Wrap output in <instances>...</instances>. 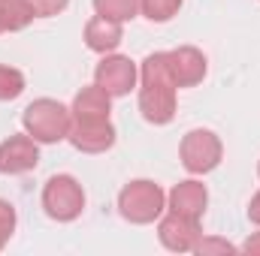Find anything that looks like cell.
<instances>
[{
	"label": "cell",
	"mask_w": 260,
	"mask_h": 256,
	"mask_svg": "<svg viewBox=\"0 0 260 256\" xmlns=\"http://www.w3.org/2000/svg\"><path fill=\"white\" fill-rule=\"evenodd\" d=\"M27 3H30V9H34V15H37V18L61 15L67 6H70V0H27Z\"/></svg>",
	"instance_id": "cell-20"
},
{
	"label": "cell",
	"mask_w": 260,
	"mask_h": 256,
	"mask_svg": "<svg viewBox=\"0 0 260 256\" xmlns=\"http://www.w3.org/2000/svg\"><path fill=\"white\" fill-rule=\"evenodd\" d=\"M167 61H170V72H173V81L176 88H194L206 78V55L194 49V46H179L173 52H167Z\"/></svg>",
	"instance_id": "cell-10"
},
{
	"label": "cell",
	"mask_w": 260,
	"mask_h": 256,
	"mask_svg": "<svg viewBox=\"0 0 260 256\" xmlns=\"http://www.w3.org/2000/svg\"><path fill=\"white\" fill-rule=\"evenodd\" d=\"M167 208V193L160 190V184L148 181V178H136L121 187L118 193V211L127 223L136 226H145V223H154L160 220Z\"/></svg>",
	"instance_id": "cell-3"
},
{
	"label": "cell",
	"mask_w": 260,
	"mask_h": 256,
	"mask_svg": "<svg viewBox=\"0 0 260 256\" xmlns=\"http://www.w3.org/2000/svg\"><path fill=\"white\" fill-rule=\"evenodd\" d=\"M239 250H242V253H248V256H260V232H254V235L239 247Z\"/></svg>",
	"instance_id": "cell-21"
},
{
	"label": "cell",
	"mask_w": 260,
	"mask_h": 256,
	"mask_svg": "<svg viewBox=\"0 0 260 256\" xmlns=\"http://www.w3.org/2000/svg\"><path fill=\"white\" fill-rule=\"evenodd\" d=\"M21 94H24V72L15 66L0 64V103L18 100Z\"/></svg>",
	"instance_id": "cell-17"
},
{
	"label": "cell",
	"mask_w": 260,
	"mask_h": 256,
	"mask_svg": "<svg viewBox=\"0 0 260 256\" xmlns=\"http://www.w3.org/2000/svg\"><path fill=\"white\" fill-rule=\"evenodd\" d=\"M257 175H260V166H257Z\"/></svg>",
	"instance_id": "cell-24"
},
{
	"label": "cell",
	"mask_w": 260,
	"mask_h": 256,
	"mask_svg": "<svg viewBox=\"0 0 260 256\" xmlns=\"http://www.w3.org/2000/svg\"><path fill=\"white\" fill-rule=\"evenodd\" d=\"M139 81L136 64L124 55H103V61L94 69V84H100L109 97H127Z\"/></svg>",
	"instance_id": "cell-6"
},
{
	"label": "cell",
	"mask_w": 260,
	"mask_h": 256,
	"mask_svg": "<svg viewBox=\"0 0 260 256\" xmlns=\"http://www.w3.org/2000/svg\"><path fill=\"white\" fill-rule=\"evenodd\" d=\"M67 142L82 154H103L115 145V127L112 121H73Z\"/></svg>",
	"instance_id": "cell-9"
},
{
	"label": "cell",
	"mask_w": 260,
	"mask_h": 256,
	"mask_svg": "<svg viewBox=\"0 0 260 256\" xmlns=\"http://www.w3.org/2000/svg\"><path fill=\"white\" fill-rule=\"evenodd\" d=\"M15 223H18V217H15V208L6 202V199H0V250L6 247V241L12 238V232H15Z\"/></svg>",
	"instance_id": "cell-18"
},
{
	"label": "cell",
	"mask_w": 260,
	"mask_h": 256,
	"mask_svg": "<svg viewBox=\"0 0 260 256\" xmlns=\"http://www.w3.org/2000/svg\"><path fill=\"white\" fill-rule=\"evenodd\" d=\"M94 12L112 21H130L139 12V0H94Z\"/></svg>",
	"instance_id": "cell-15"
},
{
	"label": "cell",
	"mask_w": 260,
	"mask_h": 256,
	"mask_svg": "<svg viewBox=\"0 0 260 256\" xmlns=\"http://www.w3.org/2000/svg\"><path fill=\"white\" fill-rule=\"evenodd\" d=\"M0 33H3V0H0Z\"/></svg>",
	"instance_id": "cell-23"
},
{
	"label": "cell",
	"mask_w": 260,
	"mask_h": 256,
	"mask_svg": "<svg viewBox=\"0 0 260 256\" xmlns=\"http://www.w3.org/2000/svg\"><path fill=\"white\" fill-rule=\"evenodd\" d=\"M239 247L236 244H230V241H224V238H200L197 241V247H194V253L200 256H212V253H236Z\"/></svg>",
	"instance_id": "cell-19"
},
{
	"label": "cell",
	"mask_w": 260,
	"mask_h": 256,
	"mask_svg": "<svg viewBox=\"0 0 260 256\" xmlns=\"http://www.w3.org/2000/svg\"><path fill=\"white\" fill-rule=\"evenodd\" d=\"M167 202H170V211L200 220V217L206 214V205H209V190H206L203 181H194V178H191V181H179V184L170 190Z\"/></svg>",
	"instance_id": "cell-11"
},
{
	"label": "cell",
	"mask_w": 260,
	"mask_h": 256,
	"mask_svg": "<svg viewBox=\"0 0 260 256\" xmlns=\"http://www.w3.org/2000/svg\"><path fill=\"white\" fill-rule=\"evenodd\" d=\"M224 157V145L212 130H191L185 133L182 145H179V160L191 175H206L212 169H218Z\"/></svg>",
	"instance_id": "cell-5"
},
{
	"label": "cell",
	"mask_w": 260,
	"mask_h": 256,
	"mask_svg": "<svg viewBox=\"0 0 260 256\" xmlns=\"http://www.w3.org/2000/svg\"><path fill=\"white\" fill-rule=\"evenodd\" d=\"M248 220L260 226V190L254 193V196H251V202H248Z\"/></svg>",
	"instance_id": "cell-22"
},
{
	"label": "cell",
	"mask_w": 260,
	"mask_h": 256,
	"mask_svg": "<svg viewBox=\"0 0 260 256\" xmlns=\"http://www.w3.org/2000/svg\"><path fill=\"white\" fill-rule=\"evenodd\" d=\"M21 124H24V133L34 136L40 145H55V142H64L70 136L73 112L67 109L64 103L43 97V100H34L21 112Z\"/></svg>",
	"instance_id": "cell-2"
},
{
	"label": "cell",
	"mask_w": 260,
	"mask_h": 256,
	"mask_svg": "<svg viewBox=\"0 0 260 256\" xmlns=\"http://www.w3.org/2000/svg\"><path fill=\"white\" fill-rule=\"evenodd\" d=\"M43 208L52 220L70 223L85 208V190L73 175H52L43 187Z\"/></svg>",
	"instance_id": "cell-4"
},
{
	"label": "cell",
	"mask_w": 260,
	"mask_h": 256,
	"mask_svg": "<svg viewBox=\"0 0 260 256\" xmlns=\"http://www.w3.org/2000/svg\"><path fill=\"white\" fill-rule=\"evenodd\" d=\"M73 121H106L112 112V97L100 84H88L73 100Z\"/></svg>",
	"instance_id": "cell-13"
},
{
	"label": "cell",
	"mask_w": 260,
	"mask_h": 256,
	"mask_svg": "<svg viewBox=\"0 0 260 256\" xmlns=\"http://www.w3.org/2000/svg\"><path fill=\"white\" fill-rule=\"evenodd\" d=\"M124 39V27L121 21H112V18H103V15H94L88 24H85V46L97 55H112Z\"/></svg>",
	"instance_id": "cell-12"
},
{
	"label": "cell",
	"mask_w": 260,
	"mask_h": 256,
	"mask_svg": "<svg viewBox=\"0 0 260 256\" xmlns=\"http://www.w3.org/2000/svg\"><path fill=\"white\" fill-rule=\"evenodd\" d=\"M40 163V142L27 133H15L0 142V172L3 175H24L34 172Z\"/></svg>",
	"instance_id": "cell-7"
},
{
	"label": "cell",
	"mask_w": 260,
	"mask_h": 256,
	"mask_svg": "<svg viewBox=\"0 0 260 256\" xmlns=\"http://www.w3.org/2000/svg\"><path fill=\"white\" fill-rule=\"evenodd\" d=\"M139 112L154 127H164L176 118V81L167 52L148 55L139 66Z\"/></svg>",
	"instance_id": "cell-1"
},
{
	"label": "cell",
	"mask_w": 260,
	"mask_h": 256,
	"mask_svg": "<svg viewBox=\"0 0 260 256\" xmlns=\"http://www.w3.org/2000/svg\"><path fill=\"white\" fill-rule=\"evenodd\" d=\"M179 9H182V0H139V12L154 24H164V21L176 18Z\"/></svg>",
	"instance_id": "cell-16"
},
{
	"label": "cell",
	"mask_w": 260,
	"mask_h": 256,
	"mask_svg": "<svg viewBox=\"0 0 260 256\" xmlns=\"http://www.w3.org/2000/svg\"><path fill=\"white\" fill-rule=\"evenodd\" d=\"M157 238H160V244H164L167 250H173V253H191L197 247V241L203 238L200 220L170 211V214L160 217V223H157Z\"/></svg>",
	"instance_id": "cell-8"
},
{
	"label": "cell",
	"mask_w": 260,
	"mask_h": 256,
	"mask_svg": "<svg viewBox=\"0 0 260 256\" xmlns=\"http://www.w3.org/2000/svg\"><path fill=\"white\" fill-rule=\"evenodd\" d=\"M34 9L27 0H3V33H15V30H24L30 21H34Z\"/></svg>",
	"instance_id": "cell-14"
}]
</instances>
